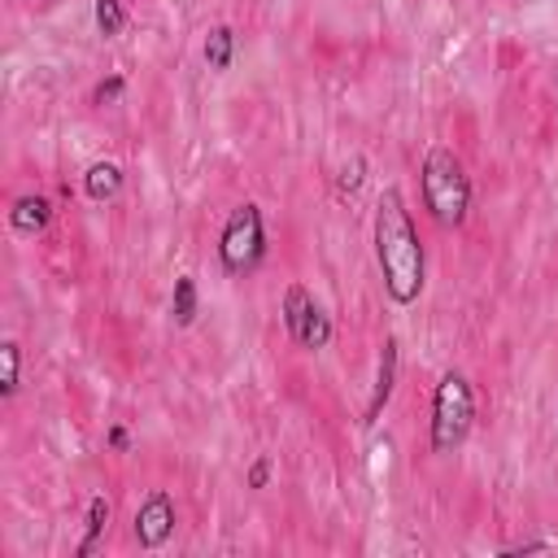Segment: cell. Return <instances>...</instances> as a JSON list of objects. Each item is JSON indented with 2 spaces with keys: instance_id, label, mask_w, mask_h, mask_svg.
<instances>
[{
  "instance_id": "1",
  "label": "cell",
  "mask_w": 558,
  "mask_h": 558,
  "mask_svg": "<svg viewBox=\"0 0 558 558\" xmlns=\"http://www.w3.org/2000/svg\"><path fill=\"white\" fill-rule=\"evenodd\" d=\"M375 262L384 275V292L397 305H414L423 292V240L414 231V218L405 209V196L397 187H384L375 205Z\"/></svg>"
},
{
  "instance_id": "2",
  "label": "cell",
  "mask_w": 558,
  "mask_h": 558,
  "mask_svg": "<svg viewBox=\"0 0 558 558\" xmlns=\"http://www.w3.org/2000/svg\"><path fill=\"white\" fill-rule=\"evenodd\" d=\"M423 205L427 214L440 222V227H462L466 222V209H471V174L462 166V157L445 144L427 148L423 157Z\"/></svg>"
},
{
  "instance_id": "3",
  "label": "cell",
  "mask_w": 558,
  "mask_h": 558,
  "mask_svg": "<svg viewBox=\"0 0 558 558\" xmlns=\"http://www.w3.org/2000/svg\"><path fill=\"white\" fill-rule=\"evenodd\" d=\"M475 427V388L462 371H445L436 392H432V423H427V445L432 453H453Z\"/></svg>"
},
{
  "instance_id": "4",
  "label": "cell",
  "mask_w": 558,
  "mask_h": 558,
  "mask_svg": "<svg viewBox=\"0 0 558 558\" xmlns=\"http://www.w3.org/2000/svg\"><path fill=\"white\" fill-rule=\"evenodd\" d=\"M262 257H266V222H262V209L253 201H244L227 214V222L218 231V262L227 275L244 279L262 266Z\"/></svg>"
},
{
  "instance_id": "5",
  "label": "cell",
  "mask_w": 558,
  "mask_h": 558,
  "mask_svg": "<svg viewBox=\"0 0 558 558\" xmlns=\"http://www.w3.org/2000/svg\"><path fill=\"white\" fill-rule=\"evenodd\" d=\"M279 314H283L288 336H292L301 349L318 353V349L331 344V318H327V310L314 301V292H310L305 283H288V288H283V305H279Z\"/></svg>"
},
{
  "instance_id": "6",
  "label": "cell",
  "mask_w": 558,
  "mask_h": 558,
  "mask_svg": "<svg viewBox=\"0 0 558 558\" xmlns=\"http://www.w3.org/2000/svg\"><path fill=\"white\" fill-rule=\"evenodd\" d=\"M174 536V497L166 488H153L135 510V541L144 549H161Z\"/></svg>"
},
{
  "instance_id": "7",
  "label": "cell",
  "mask_w": 558,
  "mask_h": 558,
  "mask_svg": "<svg viewBox=\"0 0 558 558\" xmlns=\"http://www.w3.org/2000/svg\"><path fill=\"white\" fill-rule=\"evenodd\" d=\"M397 357H401V353H397V336H384L375 388H371V401H366V410H362V427L379 423V414H384V405H388V397H392V388H397Z\"/></svg>"
},
{
  "instance_id": "8",
  "label": "cell",
  "mask_w": 558,
  "mask_h": 558,
  "mask_svg": "<svg viewBox=\"0 0 558 558\" xmlns=\"http://www.w3.org/2000/svg\"><path fill=\"white\" fill-rule=\"evenodd\" d=\"M48 222H52V201L44 192H22L13 201V209H9V227L17 235H39Z\"/></svg>"
},
{
  "instance_id": "9",
  "label": "cell",
  "mask_w": 558,
  "mask_h": 558,
  "mask_svg": "<svg viewBox=\"0 0 558 558\" xmlns=\"http://www.w3.org/2000/svg\"><path fill=\"white\" fill-rule=\"evenodd\" d=\"M83 192H87L92 201H113V196L122 192V166H118V161H96V166H87Z\"/></svg>"
},
{
  "instance_id": "10",
  "label": "cell",
  "mask_w": 558,
  "mask_h": 558,
  "mask_svg": "<svg viewBox=\"0 0 558 558\" xmlns=\"http://www.w3.org/2000/svg\"><path fill=\"white\" fill-rule=\"evenodd\" d=\"M109 514H113L109 497H100V493H96V497L87 501V532H83V541H78V549H74L78 558H87V554L100 545V536H105V527H109Z\"/></svg>"
},
{
  "instance_id": "11",
  "label": "cell",
  "mask_w": 558,
  "mask_h": 558,
  "mask_svg": "<svg viewBox=\"0 0 558 558\" xmlns=\"http://www.w3.org/2000/svg\"><path fill=\"white\" fill-rule=\"evenodd\" d=\"M231 57H235V31L231 26H214L205 35V65L209 70H231Z\"/></svg>"
},
{
  "instance_id": "12",
  "label": "cell",
  "mask_w": 558,
  "mask_h": 558,
  "mask_svg": "<svg viewBox=\"0 0 558 558\" xmlns=\"http://www.w3.org/2000/svg\"><path fill=\"white\" fill-rule=\"evenodd\" d=\"M170 318H174V327H192V323H196V279H192V275H179V279H174Z\"/></svg>"
},
{
  "instance_id": "13",
  "label": "cell",
  "mask_w": 558,
  "mask_h": 558,
  "mask_svg": "<svg viewBox=\"0 0 558 558\" xmlns=\"http://www.w3.org/2000/svg\"><path fill=\"white\" fill-rule=\"evenodd\" d=\"M17 379H22V349H17V340H4L0 344V401H9L17 392Z\"/></svg>"
},
{
  "instance_id": "14",
  "label": "cell",
  "mask_w": 558,
  "mask_h": 558,
  "mask_svg": "<svg viewBox=\"0 0 558 558\" xmlns=\"http://www.w3.org/2000/svg\"><path fill=\"white\" fill-rule=\"evenodd\" d=\"M92 17H96V31H100L105 39L122 35V26H126V9H122V0H96Z\"/></svg>"
},
{
  "instance_id": "15",
  "label": "cell",
  "mask_w": 558,
  "mask_h": 558,
  "mask_svg": "<svg viewBox=\"0 0 558 558\" xmlns=\"http://www.w3.org/2000/svg\"><path fill=\"white\" fill-rule=\"evenodd\" d=\"M122 87H126V78H122V74H109V78H100V83L92 87V105H96V109H105V105H118Z\"/></svg>"
},
{
  "instance_id": "16",
  "label": "cell",
  "mask_w": 558,
  "mask_h": 558,
  "mask_svg": "<svg viewBox=\"0 0 558 558\" xmlns=\"http://www.w3.org/2000/svg\"><path fill=\"white\" fill-rule=\"evenodd\" d=\"M362 179H366V161H362V157H349V161L340 166V179H336V187H340L344 196H353V192L362 187Z\"/></svg>"
},
{
  "instance_id": "17",
  "label": "cell",
  "mask_w": 558,
  "mask_h": 558,
  "mask_svg": "<svg viewBox=\"0 0 558 558\" xmlns=\"http://www.w3.org/2000/svg\"><path fill=\"white\" fill-rule=\"evenodd\" d=\"M270 475H275V462L262 453V458H253V466H248L244 484H248V488H266V484H270Z\"/></svg>"
},
{
  "instance_id": "18",
  "label": "cell",
  "mask_w": 558,
  "mask_h": 558,
  "mask_svg": "<svg viewBox=\"0 0 558 558\" xmlns=\"http://www.w3.org/2000/svg\"><path fill=\"white\" fill-rule=\"evenodd\" d=\"M545 549H554L549 541H523V545H506L501 554H545Z\"/></svg>"
},
{
  "instance_id": "19",
  "label": "cell",
  "mask_w": 558,
  "mask_h": 558,
  "mask_svg": "<svg viewBox=\"0 0 558 558\" xmlns=\"http://www.w3.org/2000/svg\"><path fill=\"white\" fill-rule=\"evenodd\" d=\"M126 445H131V432H126L122 423H113V427H109V449H118V453H122Z\"/></svg>"
}]
</instances>
